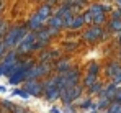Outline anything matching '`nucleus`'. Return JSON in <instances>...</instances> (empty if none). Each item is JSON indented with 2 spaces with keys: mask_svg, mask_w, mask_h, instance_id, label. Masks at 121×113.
I'll list each match as a JSON object with an SVG mask.
<instances>
[{
  "mask_svg": "<svg viewBox=\"0 0 121 113\" xmlns=\"http://www.w3.org/2000/svg\"><path fill=\"white\" fill-rule=\"evenodd\" d=\"M111 28H113L115 31H121V20L115 18V21L111 23Z\"/></svg>",
  "mask_w": 121,
  "mask_h": 113,
  "instance_id": "nucleus-1",
  "label": "nucleus"
},
{
  "mask_svg": "<svg viewBox=\"0 0 121 113\" xmlns=\"http://www.w3.org/2000/svg\"><path fill=\"white\" fill-rule=\"evenodd\" d=\"M5 90H7V89H5V87H2V85H0V92H2V94H3V92H5Z\"/></svg>",
  "mask_w": 121,
  "mask_h": 113,
  "instance_id": "nucleus-2",
  "label": "nucleus"
},
{
  "mask_svg": "<svg viewBox=\"0 0 121 113\" xmlns=\"http://www.w3.org/2000/svg\"><path fill=\"white\" fill-rule=\"evenodd\" d=\"M118 3H120V7H121V0H118Z\"/></svg>",
  "mask_w": 121,
  "mask_h": 113,
  "instance_id": "nucleus-4",
  "label": "nucleus"
},
{
  "mask_svg": "<svg viewBox=\"0 0 121 113\" xmlns=\"http://www.w3.org/2000/svg\"><path fill=\"white\" fill-rule=\"evenodd\" d=\"M116 97H118V100H121V92H118V94H116Z\"/></svg>",
  "mask_w": 121,
  "mask_h": 113,
  "instance_id": "nucleus-3",
  "label": "nucleus"
}]
</instances>
